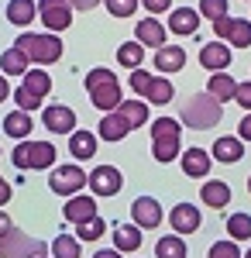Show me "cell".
I'll return each mask as SVG.
<instances>
[{"instance_id": "1", "label": "cell", "mask_w": 251, "mask_h": 258, "mask_svg": "<svg viewBox=\"0 0 251 258\" xmlns=\"http://www.w3.org/2000/svg\"><path fill=\"white\" fill-rule=\"evenodd\" d=\"M220 117H224V103L213 100L210 93H193L182 107V124L193 131H210L220 124Z\"/></svg>"}, {"instance_id": "2", "label": "cell", "mask_w": 251, "mask_h": 258, "mask_svg": "<svg viewBox=\"0 0 251 258\" xmlns=\"http://www.w3.org/2000/svg\"><path fill=\"white\" fill-rule=\"evenodd\" d=\"M14 45H18L21 52L28 55V62H35V66H52V62L62 59V41H58L55 31H45V35L24 31Z\"/></svg>"}, {"instance_id": "3", "label": "cell", "mask_w": 251, "mask_h": 258, "mask_svg": "<svg viewBox=\"0 0 251 258\" xmlns=\"http://www.w3.org/2000/svg\"><path fill=\"white\" fill-rule=\"evenodd\" d=\"M86 93L93 100V107H100L103 114L107 110H117V103H120V83L110 69H90L86 73Z\"/></svg>"}, {"instance_id": "4", "label": "cell", "mask_w": 251, "mask_h": 258, "mask_svg": "<svg viewBox=\"0 0 251 258\" xmlns=\"http://www.w3.org/2000/svg\"><path fill=\"white\" fill-rule=\"evenodd\" d=\"M179 135H182V124L172 117H158L152 124V155L155 162L169 165L179 159Z\"/></svg>"}, {"instance_id": "5", "label": "cell", "mask_w": 251, "mask_h": 258, "mask_svg": "<svg viewBox=\"0 0 251 258\" xmlns=\"http://www.w3.org/2000/svg\"><path fill=\"white\" fill-rule=\"evenodd\" d=\"M55 145L52 141H35V138H24L18 141V148L11 152V159L18 169H52L55 165Z\"/></svg>"}, {"instance_id": "6", "label": "cell", "mask_w": 251, "mask_h": 258, "mask_svg": "<svg viewBox=\"0 0 251 258\" xmlns=\"http://www.w3.org/2000/svg\"><path fill=\"white\" fill-rule=\"evenodd\" d=\"M48 251V244L38 238H31L28 231L11 227L4 238H0V258H38Z\"/></svg>"}, {"instance_id": "7", "label": "cell", "mask_w": 251, "mask_h": 258, "mask_svg": "<svg viewBox=\"0 0 251 258\" xmlns=\"http://www.w3.org/2000/svg\"><path fill=\"white\" fill-rule=\"evenodd\" d=\"M86 186V172L79 165H55L52 176H48V189L58 193V197H73V193H83Z\"/></svg>"}, {"instance_id": "8", "label": "cell", "mask_w": 251, "mask_h": 258, "mask_svg": "<svg viewBox=\"0 0 251 258\" xmlns=\"http://www.w3.org/2000/svg\"><path fill=\"white\" fill-rule=\"evenodd\" d=\"M38 18L48 31H66L73 24V4L69 0H38Z\"/></svg>"}, {"instance_id": "9", "label": "cell", "mask_w": 251, "mask_h": 258, "mask_svg": "<svg viewBox=\"0 0 251 258\" xmlns=\"http://www.w3.org/2000/svg\"><path fill=\"white\" fill-rule=\"evenodd\" d=\"M86 186L93 189V197H117L124 189V176H120V169H114V165H97L86 176Z\"/></svg>"}, {"instance_id": "10", "label": "cell", "mask_w": 251, "mask_h": 258, "mask_svg": "<svg viewBox=\"0 0 251 258\" xmlns=\"http://www.w3.org/2000/svg\"><path fill=\"white\" fill-rule=\"evenodd\" d=\"M162 217H165V210H162V203H158L155 197H138L135 203H131V220H135L141 231L158 227V224H162Z\"/></svg>"}, {"instance_id": "11", "label": "cell", "mask_w": 251, "mask_h": 258, "mask_svg": "<svg viewBox=\"0 0 251 258\" xmlns=\"http://www.w3.org/2000/svg\"><path fill=\"white\" fill-rule=\"evenodd\" d=\"M41 127L52 131V135H73L76 131V114L62 103H52V107L41 110Z\"/></svg>"}, {"instance_id": "12", "label": "cell", "mask_w": 251, "mask_h": 258, "mask_svg": "<svg viewBox=\"0 0 251 258\" xmlns=\"http://www.w3.org/2000/svg\"><path fill=\"white\" fill-rule=\"evenodd\" d=\"M169 224H172L175 234H196L200 224H203V214L196 210L193 203H175L169 210Z\"/></svg>"}, {"instance_id": "13", "label": "cell", "mask_w": 251, "mask_h": 258, "mask_svg": "<svg viewBox=\"0 0 251 258\" xmlns=\"http://www.w3.org/2000/svg\"><path fill=\"white\" fill-rule=\"evenodd\" d=\"M179 162H182V172L190 179H207L210 176V165H213V155L203 152V148H186V152H179Z\"/></svg>"}, {"instance_id": "14", "label": "cell", "mask_w": 251, "mask_h": 258, "mask_svg": "<svg viewBox=\"0 0 251 258\" xmlns=\"http://www.w3.org/2000/svg\"><path fill=\"white\" fill-rule=\"evenodd\" d=\"M135 127L128 124V117L120 114V110H107L103 117H100V131H97V138L103 141H124L128 135H131Z\"/></svg>"}, {"instance_id": "15", "label": "cell", "mask_w": 251, "mask_h": 258, "mask_svg": "<svg viewBox=\"0 0 251 258\" xmlns=\"http://www.w3.org/2000/svg\"><path fill=\"white\" fill-rule=\"evenodd\" d=\"M200 66L203 69H210V73H220V69H227L231 66V45L227 41H213V45H203L200 48Z\"/></svg>"}, {"instance_id": "16", "label": "cell", "mask_w": 251, "mask_h": 258, "mask_svg": "<svg viewBox=\"0 0 251 258\" xmlns=\"http://www.w3.org/2000/svg\"><path fill=\"white\" fill-rule=\"evenodd\" d=\"M169 31L172 35H182V38H190L200 31V11L193 7H175L172 14H169Z\"/></svg>"}, {"instance_id": "17", "label": "cell", "mask_w": 251, "mask_h": 258, "mask_svg": "<svg viewBox=\"0 0 251 258\" xmlns=\"http://www.w3.org/2000/svg\"><path fill=\"white\" fill-rule=\"evenodd\" d=\"M182 66H186V48H182V45H162V48L155 52V69L165 73V76H169V73H179Z\"/></svg>"}, {"instance_id": "18", "label": "cell", "mask_w": 251, "mask_h": 258, "mask_svg": "<svg viewBox=\"0 0 251 258\" xmlns=\"http://www.w3.org/2000/svg\"><path fill=\"white\" fill-rule=\"evenodd\" d=\"M93 214H97V200L83 197V193H73V197L66 200V210H62V217L69 220V224H79V220L93 217Z\"/></svg>"}, {"instance_id": "19", "label": "cell", "mask_w": 251, "mask_h": 258, "mask_svg": "<svg viewBox=\"0 0 251 258\" xmlns=\"http://www.w3.org/2000/svg\"><path fill=\"white\" fill-rule=\"evenodd\" d=\"M200 200L213 207V210H224L227 203H231V186L224 182V179H210V182H203L200 186Z\"/></svg>"}, {"instance_id": "20", "label": "cell", "mask_w": 251, "mask_h": 258, "mask_svg": "<svg viewBox=\"0 0 251 258\" xmlns=\"http://www.w3.org/2000/svg\"><path fill=\"white\" fill-rule=\"evenodd\" d=\"M69 155L73 159H79V162H90L93 155H97V135L93 131H73L69 135Z\"/></svg>"}, {"instance_id": "21", "label": "cell", "mask_w": 251, "mask_h": 258, "mask_svg": "<svg viewBox=\"0 0 251 258\" xmlns=\"http://www.w3.org/2000/svg\"><path fill=\"white\" fill-rule=\"evenodd\" d=\"M4 131L11 135V138H18V141H24V138H31V131H35V120H31V114L28 110H11L7 117H4Z\"/></svg>"}, {"instance_id": "22", "label": "cell", "mask_w": 251, "mask_h": 258, "mask_svg": "<svg viewBox=\"0 0 251 258\" xmlns=\"http://www.w3.org/2000/svg\"><path fill=\"white\" fill-rule=\"evenodd\" d=\"M241 155H244V141L241 138L220 135V138L213 141V162H227V165H234V162H241Z\"/></svg>"}, {"instance_id": "23", "label": "cell", "mask_w": 251, "mask_h": 258, "mask_svg": "<svg viewBox=\"0 0 251 258\" xmlns=\"http://www.w3.org/2000/svg\"><path fill=\"white\" fill-rule=\"evenodd\" d=\"M135 35H138L135 41H141V45H155V48H162V45H165V24H162L158 18H141Z\"/></svg>"}, {"instance_id": "24", "label": "cell", "mask_w": 251, "mask_h": 258, "mask_svg": "<svg viewBox=\"0 0 251 258\" xmlns=\"http://www.w3.org/2000/svg\"><path fill=\"white\" fill-rule=\"evenodd\" d=\"M141 227L138 224H117L114 227V248L124 255V251H138L141 248Z\"/></svg>"}, {"instance_id": "25", "label": "cell", "mask_w": 251, "mask_h": 258, "mask_svg": "<svg viewBox=\"0 0 251 258\" xmlns=\"http://www.w3.org/2000/svg\"><path fill=\"white\" fill-rule=\"evenodd\" d=\"M35 18H38V4H35V0H11V4H7V21H11V24L28 28Z\"/></svg>"}, {"instance_id": "26", "label": "cell", "mask_w": 251, "mask_h": 258, "mask_svg": "<svg viewBox=\"0 0 251 258\" xmlns=\"http://www.w3.org/2000/svg\"><path fill=\"white\" fill-rule=\"evenodd\" d=\"M224 41H227L231 48H251V21L248 18H231Z\"/></svg>"}, {"instance_id": "27", "label": "cell", "mask_w": 251, "mask_h": 258, "mask_svg": "<svg viewBox=\"0 0 251 258\" xmlns=\"http://www.w3.org/2000/svg\"><path fill=\"white\" fill-rule=\"evenodd\" d=\"M234 90H237V83H234V76L224 73V69L213 73L210 83H207V93H210L213 100H220V103H224V100H234Z\"/></svg>"}, {"instance_id": "28", "label": "cell", "mask_w": 251, "mask_h": 258, "mask_svg": "<svg viewBox=\"0 0 251 258\" xmlns=\"http://www.w3.org/2000/svg\"><path fill=\"white\" fill-rule=\"evenodd\" d=\"M0 73H4V76H24V73H28V55L21 52L18 45H11V48L0 55Z\"/></svg>"}, {"instance_id": "29", "label": "cell", "mask_w": 251, "mask_h": 258, "mask_svg": "<svg viewBox=\"0 0 251 258\" xmlns=\"http://www.w3.org/2000/svg\"><path fill=\"white\" fill-rule=\"evenodd\" d=\"M28 93H35L38 100H45L48 93H52V76L45 73V69H28L24 73V83H21Z\"/></svg>"}, {"instance_id": "30", "label": "cell", "mask_w": 251, "mask_h": 258, "mask_svg": "<svg viewBox=\"0 0 251 258\" xmlns=\"http://www.w3.org/2000/svg\"><path fill=\"white\" fill-rule=\"evenodd\" d=\"M117 110L128 117V124L131 127H141V124H148V100H120L117 103Z\"/></svg>"}, {"instance_id": "31", "label": "cell", "mask_w": 251, "mask_h": 258, "mask_svg": "<svg viewBox=\"0 0 251 258\" xmlns=\"http://www.w3.org/2000/svg\"><path fill=\"white\" fill-rule=\"evenodd\" d=\"M155 258H186V241L182 234H169V238H158L155 244Z\"/></svg>"}, {"instance_id": "32", "label": "cell", "mask_w": 251, "mask_h": 258, "mask_svg": "<svg viewBox=\"0 0 251 258\" xmlns=\"http://www.w3.org/2000/svg\"><path fill=\"white\" fill-rule=\"evenodd\" d=\"M172 97H175V86L165 80V76H155L152 86H148V93H145V100H148V103H158V107H165Z\"/></svg>"}, {"instance_id": "33", "label": "cell", "mask_w": 251, "mask_h": 258, "mask_svg": "<svg viewBox=\"0 0 251 258\" xmlns=\"http://www.w3.org/2000/svg\"><path fill=\"white\" fill-rule=\"evenodd\" d=\"M52 255L55 258H79L83 255V244H79L76 234H55V241H52Z\"/></svg>"}, {"instance_id": "34", "label": "cell", "mask_w": 251, "mask_h": 258, "mask_svg": "<svg viewBox=\"0 0 251 258\" xmlns=\"http://www.w3.org/2000/svg\"><path fill=\"white\" fill-rule=\"evenodd\" d=\"M227 238L231 241H248L251 238V214L237 210V214L227 217Z\"/></svg>"}, {"instance_id": "35", "label": "cell", "mask_w": 251, "mask_h": 258, "mask_svg": "<svg viewBox=\"0 0 251 258\" xmlns=\"http://www.w3.org/2000/svg\"><path fill=\"white\" fill-rule=\"evenodd\" d=\"M103 231H107V220L100 217V214H93V217H86V220L76 224V238L79 241H97V238H103Z\"/></svg>"}, {"instance_id": "36", "label": "cell", "mask_w": 251, "mask_h": 258, "mask_svg": "<svg viewBox=\"0 0 251 258\" xmlns=\"http://www.w3.org/2000/svg\"><path fill=\"white\" fill-rule=\"evenodd\" d=\"M117 62H120L124 69H138V66L145 62V45H141V41L120 45V48H117Z\"/></svg>"}, {"instance_id": "37", "label": "cell", "mask_w": 251, "mask_h": 258, "mask_svg": "<svg viewBox=\"0 0 251 258\" xmlns=\"http://www.w3.org/2000/svg\"><path fill=\"white\" fill-rule=\"evenodd\" d=\"M11 97H14V103H18L21 110H28V114H31V110H41V103H45V100H38L35 93H28L24 86H18V90H11Z\"/></svg>"}, {"instance_id": "38", "label": "cell", "mask_w": 251, "mask_h": 258, "mask_svg": "<svg viewBox=\"0 0 251 258\" xmlns=\"http://www.w3.org/2000/svg\"><path fill=\"white\" fill-rule=\"evenodd\" d=\"M224 14H227V0H200V18L217 21V18H224Z\"/></svg>"}, {"instance_id": "39", "label": "cell", "mask_w": 251, "mask_h": 258, "mask_svg": "<svg viewBox=\"0 0 251 258\" xmlns=\"http://www.w3.org/2000/svg\"><path fill=\"white\" fill-rule=\"evenodd\" d=\"M103 4H107L110 18H131L138 11V0H103Z\"/></svg>"}, {"instance_id": "40", "label": "cell", "mask_w": 251, "mask_h": 258, "mask_svg": "<svg viewBox=\"0 0 251 258\" xmlns=\"http://www.w3.org/2000/svg\"><path fill=\"white\" fill-rule=\"evenodd\" d=\"M207 258H241V248H237V241H231V238H227V241H217Z\"/></svg>"}, {"instance_id": "41", "label": "cell", "mask_w": 251, "mask_h": 258, "mask_svg": "<svg viewBox=\"0 0 251 258\" xmlns=\"http://www.w3.org/2000/svg\"><path fill=\"white\" fill-rule=\"evenodd\" d=\"M152 73H141V66H138V69H131V90H135L138 97L145 100V93H148V86H152Z\"/></svg>"}, {"instance_id": "42", "label": "cell", "mask_w": 251, "mask_h": 258, "mask_svg": "<svg viewBox=\"0 0 251 258\" xmlns=\"http://www.w3.org/2000/svg\"><path fill=\"white\" fill-rule=\"evenodd\" d=\"M234 103L244 107V110H251V83H237V90H234Z\"/></svg>"}, {"instance_id": "43", "label": "cell", "mask_w": 251, "mask_h": 258, "mask_svg": "<svg viewBox=\"0 0 251 258\" xmlns=\"http://www.w3.org/2000/svg\"><path fill=\"white\" fill-rule=\"evenodd\" d=\"M141 7L148 14H165V11H172V0H141Z\"/></svg>"}, {"instance_id": "44", "label": "cell", "mask_w": 251, "mask_h": 258, "mask_svg": "<svg viewBox=\"0 0 251 258\" xmlns=\"http://www.w3.org/2000/svg\"><path fill=\"white\" fill-rule=\"evenodd\" d=\"M237 138H241V141H251V110L241 117V124H237Z\"/></svg>"}, {"instance_id": "45", "label": "cell", "mask_w": 251, "mask_h": 258, "mask_svg": "<svg viewBox=\"0 0 251 258\" xmlns=\"http://www.w3.org/2000/svg\"><path fill=\"white\" fill-rule=\"evenodd\" d=\"M73 4V11H93L97 4H103V0H69Z\"/></svg>"}, {"instance_id": "46", "label": "cell", "mask_w": 251, "mask_h": 258, "mask_svg": "<svg viewBox=\"0 0 251 258\" xmlns=\"http://www.w3.org/2000/svg\"><path fill=\"white\" fill-rule=\"evenodd\" d=\"M11 197H14L11 182H4V186H0V207H7V203H11Z\"/></svg>"}, {"instance_id": "47", "label": "cell", "mask_w": 251, "mask_h": 258, "mask_svg": "<svg viewBox=\"0 0 251 258\" xmlns=\"http://www.w3.org/2000/svg\"><path fill=\"white\" fill-rule=\"evenodd\" d=\"M11 227H14V224H11V217H7V210H0V238H4Z\"/></svg>"}, {"instance_id": "48", "label": "cell", "mask_w": 251, "mask_h": 258, "mask_svg": "<svg viewBox=\"0 0 251 258\" xmlns=\"http://www.w3.org/2000/svg\"><path fill=\"white\" fill-rule=\"evenodd\" d=\"M7 97H11V83H7V76H4V73H0V103H4Z\"/></svg>"}, {"instance_id": "49", "label": "cell", "mask_w": 251, "mask_h": 258, "mask_svg": "<svg viewBox=\"0 0 251 258\" xmlns=\"http://www.w3.org/2000/svg\"><path fill=\"white\" fill-rule=\"evenodd\" d=\"M93 258H120V251H117V248H103V251H97Z\"/></svg>"}, {"instance_id": "50", "label": "cell", "mask_w": 251, "mask_h": 258, "mask_svg": "<svg viewBox=\"0 0 251 258\" xmlns=\"http://www.w3.org/2000/svg\"><path fill=\"white\" fill-rule=\"evenodd\" d=\"M248 193H251V176H248Z\"/></svg>"}, {"instance_id": "51", "label": "cell", "mask_w": 251, "mask_h": 258, "mask_svg": "<svg viewBox=\"0 0 251 258\" xmlns=\"http://www.w3.org/2000/svg\"><path fill=\"white\" fill-rule=\"evenodd\" d=\"M241 258H251V248H248V255H241Z\"/></svg>"}, {"instance_id": "52", "label": "cell", "mask_w": 251, "mask_h": 258, "mask_svg": "<svg viewBox=\"0 0 251 258\" xmlns=\"http://www.w3.org/2000/svg\"><path fill=\"white\" fill-rule=\"evenodd\" d=\"M4 182H7V179H4V176H0V186H4Z\"/></svg>"}, {"instance_id": "53", "label": "cell", "mask_w": 251, "mask_h": 258, "mask_svg": "<svg viewBox=\"0 0 251 258\" xmlns=\"http://www.w3.org/2000/svg\"><path fill=\"white\" fill-rule=\"evenodd\" d=\"M38 258H45V255H38Z\"/></svg>"}]
</instances>
